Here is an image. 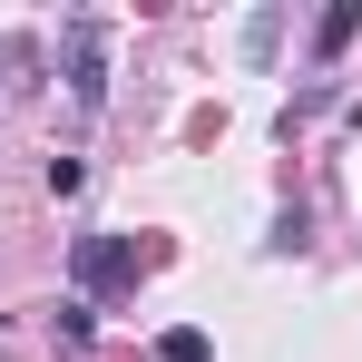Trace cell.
Returning <instances> with one entry per match:
<instances>
[{"mask_svg":"<svg viewBox=\"0 0 362 362\" xmlns=\"http://www.w3.org/2000/svg\"><path fill=\"white\" fill-rule=\"evenodd\" d=\"M59 69H69V98H78V108H98V98H108V20H98V10H69Z\"/></svg>","mask_w":362,"mask_h":362,"instance_id":"cell-1","label":"cell"},{"mask_svg":"<svg viewBox=\"0 0 362 362\" xmlns=\"http://www.w3.org/2000/svg\"><path fill=\"white\" fill-rule=\"evenodd\" d=\"M274 40H284V20H274V10H255V20H245V59H274Z\"/></svg>","mask_w":362,"mask_h":362,"instance_id":"cell-4","label":"cell"},{"mask_svg":"<svg viewBox=\"0 0 362 362\" xmlns=\"http://www.w3.org/2000/svg\"><path fill=\"white\" fill-rule=\"evenodd\" d=\"M157 362H216V343H206V333H167V343H157Z\"/></svg>","mask_w":362,"mask_h":362,"instance_id":"cell-5","label":"cell"},{"mask_svg":"<svg viewBox=\"0 0 362 362\" xmlns=\"http://www.w3.org/2000/svg\"><path fill=\"white\" fill-rule=\"evenodd\" d=\"M69 274H78V294H118L127 274H137V245H127V235H78Z\"/></svg>","mask_w":362,"mask_h":362,"instance_id":"cell-2","label":"cell"},{"mask_svg":"<svg viewBox=\"0 0 362 362\" xmlns=\"http://www.w3.org/2000/svg\"><path fill=\"white\" fill-rule=\"evenodd\" d=\"M353 30H362V0H333V10L313 20V59L333 69V59H343V49H353Z\"/></svg>","mask_w":362,"mask_h":362,"instance_id":"cell-3","label":"cell"}]
</instances>
